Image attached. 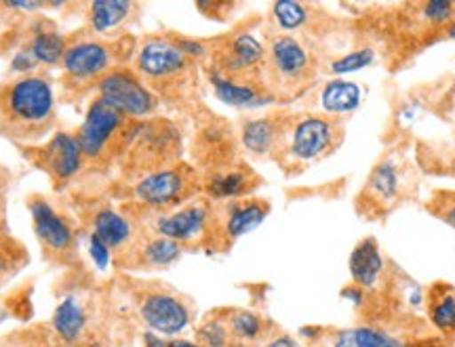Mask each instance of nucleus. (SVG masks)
I'll return each mask as SVG.
<instances>
[{"mask_svg": "<svg viewBox=\"0 0 455 347\" xmlns=\"http://www.w3.org/2000/svg\"><path fill=\"white\" fill-rule=\"evenodd\" d=\"M57 121L53 84L30 74L0 84V135L21 144L47 138Z\"/></svg>", "mask_w": 455, "mask_h": 347, "instance_id": "1", "label": "nucleus"}, {"mask_svg": "<svg viewBox=\"0 0 455 347\" xmlns=\"http://www.w3.org/2000/svg\"><path fill=\"white\" fill-rule=\"evenodd\" d=\"M135 49L133 72L156 98H190L196 87V59L184 53L173 34L148 36Z\"/></svg>", "mask_w": 455, "mask_h": 347, "instance_id": "2", "label": "nucleus"}, {"mask_svg": "<svg viewBox=\"0 0 455 347\" xmlns=\"http://www.w3.org/2000/svg\"><path fill=\"white\" fill-rule=\"evenodd\" d=\"M181 156V135L164 118L133 121L121 147V167L129 177H146L155 170L173 167Z\"/></svg>", "mask_w": 455, "mask_h": 347, "instance_id": "3", "label": "nucleus"}, {"mask_svg": "<svg viewBox=\"0 0 455 347\" xmlns=\"http://www.w3.org/2000/svg\"><path fill=\"white\" fill-rule=\"evenodd\" d=\"M318 59L295 34H275L266 44V89L275 99H291L315 83Z\"/></svg>", "mask_w": 455, "mask_h": 347, "instance_id": "4", "label": "nucleus"}, {"mask_svg": "<svg viewBox=\"0 0 455 347\" xmlns=\"http://www.w3.org/2000/svg\"><path fill=\"white\" fill-rule=\"evenodd\" d=\"M341 139H344V124L339 122V118L325 114H306V116L293 114L275 161L284 170L310 167L331 156L341 146Z\"/></svg>", "mask_w": 455, "mask_h": 347, "instance_id": "5", "label": "nucleus"}, {"mask_svg": "<svg viewBox=\"0 0 455 347\" xmlns=\"http://www.w3.org/2000/svg\"><path fill=\"white\" fill-rule=\"evenodd\" d=\"M415 187V173L411 162L401 150H388L382 161L375 164L356 198L358 213L367 219H384Z\"/></svg>", "mask_w": 455, "mask_h": 347, "instance_id": "6", "label": "nucleus"}, {"mask_svg": "<svg viewBox=\"0 0 455 347\" xmlns=\"http://www.w3.org/2000/svg\"><path fill=\"white\" fill-rule=\"evenodd\" d=\"M133 49H124L123 41H100L93 36H74L68 41V51L61 59V70L70 87L98 84L106 74H110L127 59Z\"/></svg>", "mask_w": 455, "mask_h": 347, "instance_id": "7", "label": "nucleus"}, {"mask_svg": "<svg viewBox=\"0 0 455 347\" xmlns=\"http://www.w3.org/2000/svg\"><path fill=\"white\" fill-rule=\"evenodd\" d=\"M198 192H203V177L195 167L184 162L155 170L133 185L135 202L158 215L184 207L195 201Z\"/></svg>", "mask_w": 455, "mask_h": 347, "instance_id": "8", "label": "nucleus"}, {"mask_svg": "<svg viewBox=\"0 0 455 347\" xmlns=\"http://www.w3.org/2000/svg\"><path fill=\"white\" fill-rule=\"evenodd\" d=\"M212 74L235 83L266 87V47L249 32L226 36L212 51Z\"/></svg>", "mask_w": 455, "mask_h": 347, "instance_id": "9", "label": "nucleus"}, {"mask_svg": "<svg viewBox=\"0 0 455 347\" xmlns=\"http://www.w3.org/2000/svg\"><path fill=\"white\" fill-rule=\"evenodd\" d=\"M131 122L133 121L124 118L104 99H95L89 106L83 127L76 135L83 156L87 161H100V158L114 156V154L118 156Z\"/></svg>", "mask_w": 455, "mask_h": 347, "instance_id": "10", "label": "nucleus"}, {"mask_svg": "<svg viewBox=\"0 0 455 347\" xmlns=\"http://www.w3.org/2000/svg\"><path fill=\"white\" fill-rule=\"evenodd\" d=\"M270 213V202L264 198H236V201L213 202L212 234H209L207 247L228 248L255 227L264 224Z\"/></svg>", "mask_w": 455, "mask_h": 347, "instance_id": "11", "label": "nucleus"}, {"mask_svg": "<svg viewBox=\"0 0 455 347\" xmlns=\"http://www.w3.org/2000/svg\"><path fill=\"white\" fill-rule=\"evenodd\" d=\"M95 89H98L100 99H104L108 106L121 112L129 121L150 118L158 107V98L146 87L144 81L133 72V67H116V70L106 74L95 84Z\"/></svg>", "mask_w": 455, "mask_h": 347, "instance_id": "12", "label": "nucleus"}, {"mask_svg": "<svg viewBox=\"0 0 455 347\" xmlns=\"http://www.w3.org/2000/svg\"><path fill=\"white\" fill-rule=\"evenodd\" d=\"M138 307L146 327L164 337H175L192 324V310L188 299L175 293L173 288L161 287L158 282L140 293Z\"/></svg>", "mask_w": 455, "mask_h": 347, "instance_id": "13", "label": "nucleus"}, {"mask_svg": "<svg viewBox=\"0 0 455 347\" xmlns=\"http://www.w3.org/2000/svg\"><path fill=\"white\" fill-rule=\"evenodd\" d=\"M213 202L209 198H195L184 207L158 215L155 234L169 238L181 247H207L212 234Z\"/></svg>", "mask_w": 455, "mask_h": 347, "instance_id": "14", "label": "nucleus"}, {"mask_svg": "<svg viewBox=\"0 0 455 347\" xmlns=\"http://www.w3.org/2000/svg\"><path fill=\"white\" fill-rule=\"evenodd\" d=\"M30 215L34 232L44 253L53 259H68L76 250V232L66 215L57 213L44 198H32Z\"/></svg>", "mask_w": 455, "mask_h": 347, "instance_id": "15", "label": "nucleus"}, {"mask_svg": "<svg viewBox=\"0 0 455 347\" xmlns=\"http://www.w3.org/2000/svg\"><path fill=\"white\" fill-rule=\"evenodd\" d=\"M184 247L158 234L135 236L127 248L121 250L118 264L129 270H167L178 264Z\"/></svg>", "mask_w": 455, "mask_h": 347, "instance_id": "16", "label": "nucleus"}, {"mask_svg": "<svg viewBox=\"0 0 455 347\" xmlns=\"http://www.w3.org/2000/svg\"><path fill=\"white\" fill-rule=\"evenodd\" d=\"M293 114H266L259 118H247L238 129V141L255 158H272L275 161L278 147L287 133Z\"/></svg>", "mask_w": 455, "mask_h": 347, "instance_id": "17", "label": "nucleus"}, {"mask_svg": "<svg viewBox=\"0 0 455 347\" xmlns=\"http://www.w3.org/2000/svg\"><path fill=\"white\" fill-rule=\"evenodd\" d=\"M83 161L84 156L76 135L66 133V130L55 133L49 139V144L38 152V164L43 170H47L55 185H64L66 181H70L81 170Z\"/></svg>", "mask_w": 455, "mask_h": 347, "instance_id": "18", "label": "nucleus"}, {"mask_svg": "<svg viewBox=\"0 0 455 347\" xmlns=\"http://www.w3.org/2000/svg\"><path fill=\"white\" fill-rule=\"evenodd\" d=\"M259 175L243 162L215 170L203 177V192L212 202L236 201V198L251 196L259 187Z\"/></svg>", "mask_w": 455, "mask_h": 347, "instance_id": "19", "label": "nucleus"}, {"mask_svg": "<svg viewBox=\"0 0 455 347\" xmlns=\"http://www.w3.org/2000/svg\"><path fill=\"white\" fill-rule=\"evenodd\" d=\"M195 156L204 175L215 173L236 162V139L226 122H212L196 138Z\"/></svg>", "mask_w": 455, "mask_h": 347, "instance_id": "20", "label": "nucleus"}, {"mask_svg": "<svg viewBox=\"0 0 455 347\" xmlns=\"http://www.w3.org/2000/svg\"><path fill=\"white\" fill-rule=\"evenodd\" d=\"M386 261L375 238H365L350 255L352 287L361 293H379L386 282Z\"/></svg>", "mask_w": 455, "mask_h": 347, "instance_id": "21", "label": "nucleus"}, {"mask_svg": "<svg viewBox=\"0 0 455 347\" xmlns=\"http://www.w3.org/2000/svg\"><path fill=\"white\" fill-rule=\"evenodd\" d=\"M87 21L91 34L98 36H108V34H116L124 30L131 21L140 17V3H131V0H95L87 3Z\"/></svg>", "mask_w": 455, "mask_h": 347, "instance_id": "22", "label": "nucleus"}, {"mask_svg": "<svg viewBox=\"0 0 455 347\" xmlns=\"http://www.w3.org/2000/svg\"><path fill=\"white\" fill-rule=\"evenodd\" d=\"M426 316L435 333L451 347L455 345V288L449 282H435L426 288Z\"/></svg>", "mask_w": 455, "mask_h": 347, "instance_id": "23", "label": "nucleus"}, {"mask_svg": "<svg viewBox=\"0 0 455 347\" xmlns=\"http://www.w3.org/2000/svg\"><path fill=\"white\" fill-rule=\"evenodd\" d=\"M89 314L87 307L78 297H66L60 305L55 307L53 318H51V327H53L55 337L64 345L83 343L84 333H87Z\"/></svg>", "mask_w": 455, "mask_h": 347, "instance_id": "24", "label": "nucleus"}, {"mask_svg": "<svg viewBox=\"0 0 455 347\" xmlns=\"http://www.w3.org/2000/svg\"><path fill=\"white\" fill-rule=\"evenodd\" d=\"M209 83H212L218 99L224 101L228 106L255 107V106H264V104H270V101H275L270 91L266 87H259V84H244V83L228 81V78H221L218 74H209Z\"/></svg>", "mask_w": 455, "mask_h": 347, "instance_id": "25", "label": "nucleus"}, {"mask_svg": "<svg viewBox=\"0 0 455 347\" xmlns=\"http://www.w3.org/2000/svg\"><path fill=\"white\" fill-rule=\"evenodd\" d=\"M363 101V89L358 87L356 83L341 81V78H335V81H329L325 87L318 93V107L325 116H346V114L355 112Z\"/></svg>", "mask_w": 455, "mask_h": 347, "instance_id": "26", "label": "nucleus"}, {"mask_svg": "<svg viewBox=\"0 0 455 347\" xmlns=\"http://www.w3.org/2000/svg\"><path fill=\"white\" fill-rule=\"evenodd\" d=\"M93 236L110 250L127 248L135 238L133 224L114 209H101L93 215Z\"/></svg>", "mask_w": 455, "mask_h": 347, "instance_id": "27", "label": "nucleus"}, {"mask_svg": "<svg viewBox=\"0 0 455 347\" xmlns=\"http://www.w3.org/2000/svg\"><path fill=\"white\" fill-rule=\"evenodd\" d=\"M28 51H30L38 64L61 66V59H64L68 51V38L64 34H60L55 26H51L49 21H43V24L34 28L30 43H28Z\"/></svg>", "mask_w": 455, "mask_h": 347, "instance_id": "28", "label": "nucleus"}, {"mask_svg": "<svg viewBox=\"0 0 455 347\" xmlns=\"http://www.w3.org/2000/svg\"><path fill=\"white\" fill-rule=\"evenodd\" d=\"M270 17L278 30L276 34H295L310 26L312 17H315V4L295 3V0H278V3L272 4Z\"/></svg>", "mask_w": 455, "mask_h": 347, "instance_id": "29", "label": "nucleus"}, {"mask_svg": "<svg viewBox=\"0 0 455 347\" xmlns=\"http://www.w3.org/2000/svg\"><path fill=\"white\" fill-rule=\"evenodd\" d=\"M409 20L426 30H445L455 21V3L451 0H428L407 4Z\"/></svg>", "mask_w": 455, "mask_h": 347, "instance_id": "30", "label": "nucleus"}, {"mask_svg": "<svg viewBox=\"0 0 455 347\" xmlns=\"http://www.w3.org/2000/svg\"><path fill=\"white\" fill-rule=\"evenodd\" d=\"M226 322L232 337H235V341H241V343H255V341L266 337V331H268V322L249 310H230Z\"/></svg>", "mask_w": 455, "mask_h": 347, "instance_id": "31", "label": "nucleus"}, {"mask_svg": "<svg viewBox=\"0 0 455 347\" xmlns=\"http://www.w3.org/2000/svg\"><path fill=\"white\" fill-rule=\"evenodd\" d=\"M390 335L375 324H361V327L344 328L335 333L333 347H382Z\"/></svg>", "mask_w": 455, "mask_h": 347, "instance_id": "32", "label": "nucleus"}, {"mask_svg": "<svg viewBox=\"0 0 455 347\" xmlns=\"http://www.w3.org/2000/svg\"><path fill=\"white\" fill-rule=\"evenodd\" d=\"M196 343L201 347H235V337L228 328L226 318H207L196 331Z\"/></svg>", "mask_w": 455, "mask_h": 347, "instance_id": "33", "label": "nucleus"}, {"mask_svg": "<svg viewBox=\"0 0 455 347\" xmlns=\"http://www.w3.org/2000/svg\"><path fill=\"white\" fill-rule=\"evenodd\" d=\"M373 59H375V51L371 47L356 49V51H352V53L339 57V59H335L333 64L329 66V72H331V74L356 72V70H363V67H367Z\"/></svg>", "mask_w": 455, "mask_h": 347, "instance_id": "34", "label": "nucleus"}, {"mask_svg": "<svg viewBox=\"0 0 455 347\" xmlns=\"http://www.w3.org/2000/svg\"><path fill=\"white\" fill-rule=\"evenodd\" d=\"M428 210L455 230V192H436V194L430 198Z\"/></svg>", "mask_w": 455, "mask_h": 347, "instance_id": "35", "label": "nucleus"}, {"mask_svg": "<svg viewBox=\"0 0 455 347\" xmlns=\"http://www.w3.org/2000/svg\"><path fill=\"white\" fill-rule=\"evenodd\" d=\"M36 66H38V61L34 59V55L28 49H21L20 53L13 57V61H11L13 72L21 74V76H30V72L36 70Z\"/></svg>", "mask_w": 455, "mask_h": 347, "instance_id": "36", "label": "nucleus"}, {"mask_svg": "<svg viewBox=\"0 0 455 347\" xmlns=\"http://www.w3.org/2000/svg\"><path fill=\"white\" fill-rule=\"evenodd\" d=\"M89 250H91V257H93V261H95V265H98L100 270H106L108 264H110L112 250L108 248L106 244L93 234H91V241H89Z\"/></svg>", "mask_w": 455, "mask_h": 347, "instance_id": "37", "label": "nucleus"}, {"mask_svg": "<svg viewBox=\"0 0 455 347\" xmlns=\"http://www.w3.org/2000/svg\"><path fill=\"white\" fill-rule=\"evenodd\" d=\"M264 347H301L298 343V339H293L291 335H275V337H270L268 341H266Z\"/></svg>", "mask_w": 455, "mask_h": 347, "instance_id": "38", "label": "nucleus"}, {"mask_svg": "<svg viewBox=\"0 0 455 347\" xmlns=\"http://www.w3.org/2000/svg\"><path fill=\"white\" fill-rule=\"evenodd\" d=\"M146 347H167V341L161 339V335H155V333H146Z\"/></svg>", "mask_w": 455, "mask_h": 347, "instance_id": "39", "label": "nucleus"}, {"mask_svg": "<svg viewBox=\"0 0 455 347\" xmlns=\"http://www.w3.org/2000/svg\"><path fill=\"white\" fill-rule=\"evenodd\" d=\"M167 347H201V345H198L196 341H188V339L175 337V339L167 341Z\"/></svg>", "mask_w": 455, "mask_h": 347, "instance_id": "40", "label": "nucleus"}, {"mask_svg": "<svg viewBox=\"0 0 455 347\" xmlns=\"http://www.w3.org/2000/svg\"><path fill=\"white\" fill-rule=\"evenodd\" d=\"M443 36H445V38H455V21H453L451 26H447L445 30H443Z\"/></svg>", "mask_w": 455, "mask_h": 347, "instance_id": "41", "label": "nucleus"}, {"mask_svg": "<svg viewBox=\"0 0 455 347\" xmlns=\"http://www.w3.org/2000/svg\"><path fill=\"white\" fill-rule=\"evenodd\" d=\"M76 347H104V345L98 343V341H83V343H78Z\"/></svg>", "mask_w": 455, "mask_h": 347, "instance_id": "42", "label": "nucleus"}, {"mask_svg": "<svg viewBox=\"0 0 455 347\" xmlns=\"http://www.w3.org/2000/svg\"><path fill=\"white\" fill-rule=\"evenodd\" d=\"M36 347H44V345H36Z\"/></svg>", "mask_w": 455, "mask_h": 347, "instance_id": "43", "label": "nucleus"}, {"mask_svg": "<svg viewBox=\"0 0 455 347\" xmlns=\"http://www.w3.org/2000/svg\"><path fill=\"white\" fill-rule=\"evenodd\" d=\"M443 347H449V345H443Z\"/></svg>", "mask_w": 455, "mask_h": 347, "instance_id": "44", "label": "nucleus"}]
</instances>
